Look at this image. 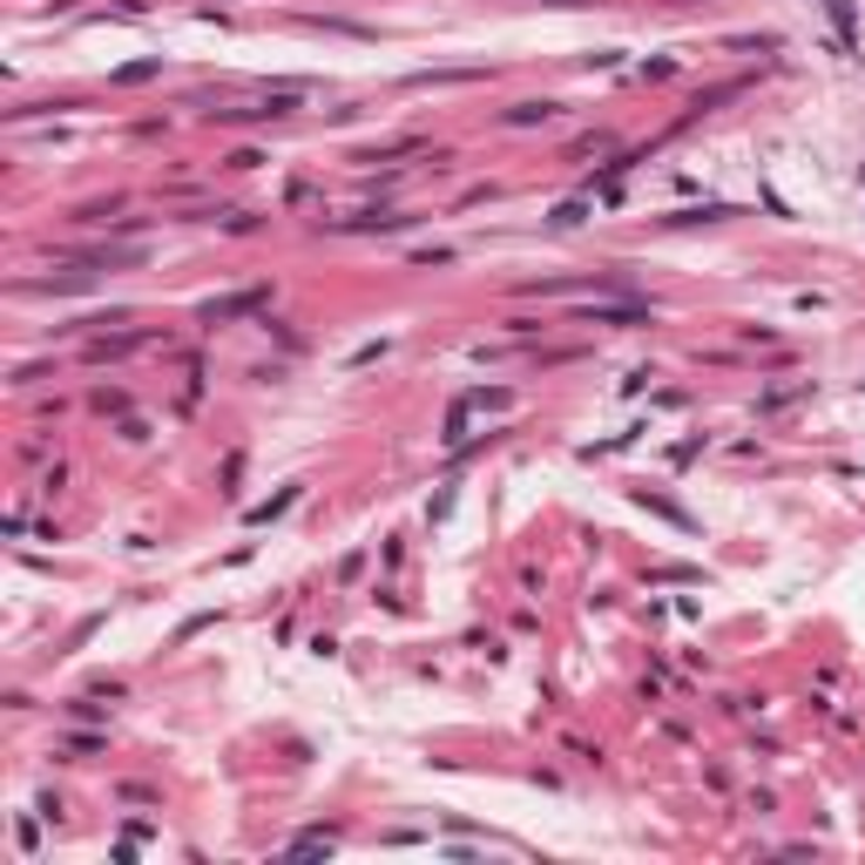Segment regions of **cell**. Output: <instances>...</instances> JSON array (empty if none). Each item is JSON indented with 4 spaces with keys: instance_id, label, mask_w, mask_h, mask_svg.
<instances>
[{
    "instance_id": "obj_1",
    "label": "cell",
    "mask_w": 865,
    "mask_h": 865,
    "mask_svg": "<svg viewBox=\"0 0 865 865\" xmlns=\"http://www.w3.org/2000/svg\"><path fill=\"white\" fill-rule=\"evenodd\" d=\"M581 319H588V325H643L649 311H643V304H588Z\"/></svg>"
},
{
    "instance_id": "obj_3",
    "label": "cell",
    "mask_w": 865,
    "mask_h": 865,
    "mask_svg": "<svg viewBox=\"0 0 865 865\" xmlns=\"http://www.w3.org/2000/svg\"><path fill=\"white\" fill-rule=\"evenodd\" d=\"M547 115H555V102H521L515 115H507V123H547Z\"/></svg>"
},
{
    "instance_id": "obj_2",
    "label": "cell",
    "mask_w": 865,
    "mask_h": 865,
    "mask_svg": "<svg viewBox=\"0 0 865 865\" xmlns=\"http://www.w3.org/2000/svg\"><path fill=\"white\" fill-rule=\"evenodd\" d=\"M291 500H298V487H285L278 500H264V507H251V528H264L270 515H285V507H291Z\"/></svg>"
}]
</instances>
